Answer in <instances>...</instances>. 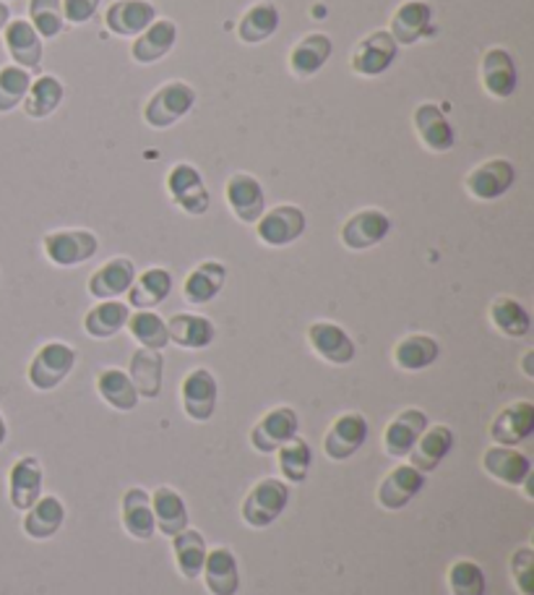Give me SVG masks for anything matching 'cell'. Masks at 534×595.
I'll return each instance as SVG.
<instances>
[{
  "mask_svg": "<svg viewBox=\"0 0 534 595\" xmlns=\"http://www.w3.org/2000/svg\"><path fill=\"white\" fill-rule=\"evenodd\" d=\"M392 227L394 222L384 210L367 206V210L350 214L348 222L342 225V231H339V241L350 251H367L378 246V243H384L388 233H392Z\"/></svg>",
  "mask_w": 534,
  "mask_h": 595,
  "instance_id": "cell-10",
  "label": "cell"
},
{
  "mask_svg": "<svg viewBox=\"0 0 534 595\" xmlns=\"http://www.w3.org/2000/svg\"><path fill=\"white\" fill-rule=\"evenodd\" d=\"M151 509H154V522L157 530H160L162 535H178L180 530L188 528V507L185 499L180 497L175 489H170V486H160L154 493H151Z\"/></svg>",
  "mask_w": 534,
  "mask_h": 595,
  "instance_id": "cell-41",
  "label": "cell"
},
{
  "mask_svg": "<svg viewBox=\"0 0 534 595\" xmlns=\"http://www.w3.org/2000/svg\"><path fill=\"white\" fill-rule=\"evenodd\" d=\"M425 489V476L413 465H396V468L388 472V476L378 484V491H375V501H378L381 509L386 512H399L409 504V501L417 499V493Z\"/></svg>",
  "mask_w": 534,
  "mask_h": 595,
  "instance_id": "cell-18",
  "label": "cell"
},
{
  "mask_svg": "<svg viewBox=\"0 0 534 595\" xmlns=\"http://www.w3.org/2000/svg\"><path fill=\"white\" fill-rule=\"evenodd\" d=\"M367 439V418L363 413H342L331 421L327 436H323V451L329 460L344 463L355 457Z\"/></svg>",
  "mask_w": 534,
  "mask_h": 595,
  "instance_id": "cell-11",
  "label": "cell"
},
{
  "mask_svg": "<svg viewBox=\"0 0 534 595\" xmlns=\"http://www.w3.org/2000/svg\"><path fill=\"white\" fill-rule=\"evenodd\" d=\"M308 227V217L300 206L295 204H279L266 210L261 217L256 220V238L269 248H285L292 246L295 241L302 238Z\"/></svg>",
  "mask_w": 534,
  "mask_h": 595,
  "instance_id": "cell-7",
  "label": "cell"
},
{
  "mask_svg": "<svg viewBox=\"0 0 534 595\" xmlns=\"http://www.w3.org/2000/svg\"><path fill=\"white\" fill-rule=\"evenodd\" d=\"M0 3H6V0H0Z\"/></svg>",
  "mask_w": 534,
  "mask_h": 595,
  "instance_id": "cell-54",
  "label": "cell"
},
{
  "mask_svg": "<svg viewBox=\"0 0 534 595\" xmlns=\"http://www.w3.org/2000/svg\"><path fill=\"white\" fill-rule=\"evenodd\" d=\"M432 24V6L425 0H404L396 6L392 21H388V34L396 45H417L423 38H428Z\"/></svg>",
  "mask_w": 534,
  "mask_h": 595,
  "instance_id": "cell-21",
  "label": "cell"
},
{
  "mask_svg": "<svg viewBox=\"0 0 534 595\" xmlns=\"http://www.w3.org/2000/svg\"><path fill=\"white\" fill-rule=\"evenodd\" d=\"M225 283H227L225 264L206 259L188 272V277L183 279V298L191 306L212 304V300L225 290Z\"/></svg>",
  "mask_w": 534,
  "mask_h": 595,
  "instance_id": "cell-28",
  "label": "cell"
},
{
  "mask_svg": "<svg viewBox=\"0 0 534 595\" xmlns=\"http://www.w3.org/2000/svg\"><path fill=\"white\" fill-rule=\"evenodd\" d=\"M134 279H136V264L128 259V256H113V259H107L103 267L89 277L86 290H89V296L97 300H115L118 296H122V293H128Z\"/></svg>",
  "mask_w": 534,
  "mask_h": 595,
  "instance_id": "cell-24",
  "label": "cell"
},
{
  "mask_svg": "<svg viewBox=\"0 0 534 595\" xmlns=\"http://www.w3.org/2000/svg\"><path fill=\"white\" fill-rule=\"evenodd\" d=\"M310 463H313V449L300 436H292L290 442L277 449V465L285 484H302L308 478Z\"/></svg>",
  "mask_w": 534,
  "mask_h": 595,
  "instance_id": "cell-44",
  "label": "cell"
},
{
  "mask_svg": "<svg viewBox=\"0 0 534 595\" xmlns=\"http://www.w3.org/2000/svg\"><path fill=\"white\" fill-rule=\"evenodd\" d=\"M209 546L206 538L201 535V530L185 528L178 535H172V556H175L178 572L185 580H199L201 570H204Z\"/></svg>",
  "mask_w": 534,
  "mask_h": 595,
  "instance_id": "cell-38",
  "label": "cell"
},
{
  "mask_svg": "<svg viewBox=\"0 0 534 595\" xmlns=\"http://www.w3.org/2000/svg\"><path fill=\"white\" fill-rule=\"evenodd\" d=\"M6 439H9V426H6V418L3 413H0V447H3Z\"/></svg>",
  "mask_w": 534,
  "mask_h": 595,
  "instance_id": "cell-53",
  "label": "cell"
},
{
  "mask_svg": "<svg viewBox=\"0 0 534 595\" xmlns=\"http://www.w3.org/2000/svg\"><path fill=\"white\" fill-rule=\"evenodd\" d=\"M128 317H131V306L128 304H120L118 298L103 300V304H97L86 311L84 329L94 340H110L120 329H126Z\"/></svg>",
  "mask_w": 534,
  "mask_h": 595,
  "instance_id": "cell-40",
  "label": "cell"
},
{
  "mask_svg": "<svg viewBox=\"0 0 534 595\" xmlns=\"http://www.w3.org/2000/svg\"><path fill=\"white\" fill-rule=\"evenodd\" d=\"M193 105H196V89L191 84L180 82V78H172V82H164L160 89L151 92L141 110L143 124L162 131V128L175 126L180 118H185L193 110Z\"/></svg>",
  "mask_w": 534,
  "mask_h": 595,
  "instance_id": "cell-1",
  "label": "cell"
},
{
  "mask_svg": "<svg viewBox=\"0 0 534 595\" xmlns=\"http://www.w3.org/2000/svg\"><path fill=\"white\" fill-rule=\"evenodd\" d=\"M331 53H334V45H331L329 34L310 32L292 45L290 55H287V68H290V74L295 78L308 82V78H313L323 66H327Z\"/></svg>",
  "mask_w": 534,
  "mask_h": 595,
  "instance_id": "cell-19",
  "label": "cell"
},
{
  "mask_svg": "<svg viewBox=\"0 0 534 595\" xmlns=\"http://www.w3.org/2000/svg\"><path fill=\"white\" fill-rule=\"evenodd\" d=\"M396 55H399V45H396L392 34L386 30H375L371 34H365V38L355 45V50H352L350 68L352 74L357 76L375 78L386 74V71L394 66Z\"/></svg>",
  "mask_w": 534,
  "mask_h": 595,
  "instance_id": "cell-8",
  "label": "cell"
},
{
  "mask_svg": "<svg viewBox=\"0 0 534 595\" xmlns=\"http://www.w3.org/2000/svg\"><path fill=\"white\" fill-rule=\"evenodd\" d=\"M308 346L313 350L316 355L321 358V361H327L331 365H348L355 361L357 348L355 340L348 334V329L339 327L337 321H313V325L308 327Z\"/></svg>",
  "mask_w": 534,
  "mask_h": 595,
  "instance_id": "cell-12",
  "label": "cell"
},
{
  "mask_svg": "<svg viewBox=\"0 0 534 595\" xmlns=\"http://www.w3.org/2000/svg\"><path fill=\"white\" fill-rule=\"evenodd\" d=\"M154 19L157 9L149 0H115L105 11V26L118 38H139Z\"/></svg>",
  "mask_w": 534,
  "mask_h": 595,
  "instance_id": "cell-27",
  "label": "cell"
},
{
  "mask_svg": "<svg viewBox=\"0 0 534 595\" xmlns=\"http://www.w3.org/2000/svg\"><path fill=\"white\" fill-rule=\"evenodd\" d=\"M451 449H453V432L449 426H444V423H436V426L425 428L407 457L413 468L420 470L423 476H428V472L438 470V465L451 455Z\"/></svg>",
  "mask_w": 534,
  "mask_h": 595,
  "instance_id": "cell-29",
  "label": "cell"
},
{
  "mask_svg": "<svg viewBox=\"0 0 534 595\" xmlns=\"http://www.w3.org/2000/svg\"><path fill=\"white\" fill-rule=\"evenodd\" d=\"M488 319L498 334L509 337V340H522L532 332V317L526 311L522 300L511 296H498L488 308Z\"/></svg>",
  "mask_w": 534,
  "mask_h": 595,
  "instance_id": "cell-37",
  "label": "cell"
},
{
  "mask_svg": "<svg viewBox=\"0 0 534 595\" xmlns=\"http://www.w3.org/2000/svg\"><path fill=\"white\" fill-rule=\"evenodd\" d=\"M532 361H534V350H526L524 358H522V371H524V376H526V379H534Z\"/></svg>",
  "mask_w": 534,
  "mask_h": 595,
  "instance_id": "cell-51",
  "label": "cell"
},
{
  "mask_svg": "<svg viewBox=\"0 0 534 595\" xmlns=\"http://www.w3.org/2000/svg\"><path fill=\"white\" fill-rule=\"evenodd\" d=\"M438 355H441V346H438L436 337L420 332L402 337L392 350V361L396 369L409 371V374L430 369L438 361Z\"/></svg>",
  "mask_w": 534,
  "mask_h": 595,
  "instance_id": "cell-33",
  "label": "cell"
},
{
  "mask_svg": "<svg viewBox=\"0 0 534 595\" xmlns=\"http://www.w3.org/2000/svg\"><path fill=\"white\" fill-rule=\"evenodd\" d=\"M428 415H425L420 407H404L388 421L386 432H384V451L388 457H407L413 447L420 439V434L428 428Z\"/></svg>",
  "mask_w": 534,
  "mask_h": 595,
  "instance_id": "cell-20",
  "label": "cell"
},
{
  "mask_svg": "<svg viewBox=\"0 0 534 595\" xmlns=\"http://www.w3.org/2000/svg\"><path fill=\"white\" fill-rule=\"evenodd\" d=\"M168 193L172 204L180 212L191 214V217H201L212 206V193H209L204 176L199 173V168H193L191 162H175L168 173Z\"/></svg>",
  "mask_w": 534,
  "mask_h": 595,
  "instance_id": "cell-5",
  "label": "cell"
},
{
  "mask_svg": "<svg viewBox=\"0 0 534 595\" xmlns=\"http://www.w3.org/2000/svg\"><path fill=\"white\" fill-rule=\"evenodd\" d=\"M97 392L113 411L131 413L139 405V392L128 376V371L120 369H103L97 374Z\"/></svg>",
  "mask_w": 534,
  "mask_h": 595,
  "instance_id": "cell-42",
  "label": "cell"
},
{
  "mask_svg": "<svg viewBox=\"0 0 534 595\" xmlns=\"http://www.w3.org/2000/svg\"><path fill=\"white\" fill-rule=\"evenodd\" d=\"M9 21H11V11H9V6H6V3H0V34H3L6 24H9Z\"/></svg>",
  "mask_w": 534,
  "mask_h": 595,
  "instance_id": "cell-52",
  "label": "cell"
},
{
  "mask_svg": "<svg viewBox=\"0 0 534 595\" xmlns=\"http://www.w3.org/2000/svg\"><path fill=\"white\" fill-rule=\"evenodd\" d=\"M63 6V19L71 24L82 26L86 21L94 19V13L99 9V0H61Z\"/></svg>",
  "mask_w": 534,
  "mask_h": 595,
  "instance_id": "cell-50",
  "label": "cell"
},
{
  "mask_svg": "<svg viewBox=\"0 0 534 595\" xmlns=\"http://www.w3.org/2000/svg\"><path fill=\"white\" fill-rule=\"evenodd\" d=\"M449 591L451 595H485V572L472 559H459L449 566Z\"/></svg>",
  "mask_w": 534,
  "mask_h": 595,
  "instance_id": "cell-47",
  "label": "cell"
},
{
  "mask_svg": "<svg viewBox=\"0 0 534 595\" xmlns=\"http://www.w3.org/2000/svg\"><path fill=\"white\" fill-rule=\"evenodd\" d=\"M534 434V403L530 400H516L501 407L490 423V439L498 447H519Z\"/></svg>",
  "mask_w": 534,
  "mask_h": 595,
  "instance_id": "cell-14",
  "label": "cell"
},
{
  "mask_svg": "<svg viewBox=\"0 0 534 595\" xmlns=\"http://www.w3.org/2000/svg\"><path fill=\"white\" fill-rule=\"evenodd\" d=\"M42 484H45V470L38 457H19L9 470V499L13 509L26 512L42 497Z\"/></svg>",
  "mask_w": 534,
  "mask_h": 595,
  "instance_id": "cell-22",
  "label": "cell"
},
{
  "mask_svg": "<svg viewBox=\"0 0 534 595\" xmlns=\"http://www.w3.org/2000/svg\"><path fill=\"white\" fill-rule=\"evenodd\" d=\"M66 522V507L57 497H40L24 512V533L32 541H50Z\"/></svg>",
  "mask_w": 534,
  "mask_h": 595,
  "instance_id": "cell-34",
  "label": "cell"
},
{
  "mask_svg": "<svg viewBox=\"0 0 534 595\" xmlns=\"http://www.w3.org/2000/svg\"><path fill=\"white\" fill-rule=\"evenodd\" d=\"M516 183V168L506 157H490V160L474 164L464 176V191L474 202H495L506 196Z\"/></svg>",
  "mask_w": 534,
  "mask_h": 595,
  "instance_id": "cell-4",
  "label": "cell"
},
{
  "mask_svg": "<svg viewBox=\"0 0 534 595\" xmlns=\"http://www.w3.org/2000/svg\"><path fill=\"white\" fill-rule=\"evenodd\" d=\"M287 504H290V489H287L285 480L264 478L243 501V522L254 530H264L281 518Z\"/></svg>",
  "mask_w": 534,
  "mask_h": 595,
  "instance_id": "cell-3",
  "label": "cell"
},
{
  "mask_svg": "<svg viewBox=\"0 0 534 595\" xmlns=\"http://www.w3.org/2000/svg\"><path fill=\"white\" fill-rule=\"evenodd\" d=\"M279 30V9L269 0L254 3L237 21V38L243 45H261V42L271 40L274 32Z\"/></svg>",
  "mask_w": 534,
  "mask_h": 595,
  "instance_id": "cell-39",
  "label": "cell"
},
{
  "mask_svg": "<svg viewBox=\"0 0 534 595\" xmlns=\"http://www.w3.org/2000/svg\"><path fill=\"white\" fill-rule=\"evenodd\" d=\"M29 24L42 40H53L63 32L66 19H63L61 0H29Z\"/></svg>",
  "mask_w": 534,
  "mask_h": 595,
  "instance_id": "cell-46",
  "label": "cell"
},
{
  "mask_svg": "<svg viewBox=\"0 0 534 595\" xmlns=\"http://www.w3.org/2000/svg\"><path fill=\"white\" fill-rule=\"evenodd\" d=\"M170 342L185 350H204L214 342L216 327L209 317L201 314H175L168 319Z\"/></svg>",
  "mask_w": 534,
  "mask_h": 595,
  "instance_id": "cell-36",
  "label": "cell"
},
{
  "mask_svg": "<svg viewBox=\"0 0 534 595\" xmlns=\"http://www.w3.org/2000/svg\"><path fill=\"white\" fill-rule=\"evenodd\" d=\"M480 82L493 99H509L519 87L514 55L506 47H488L480 61Z\"/></svg>",
  "mask_w": 534,
  "mask_h": 595,
  "instance_id": "cell-15",
  "label": "cell"
},
{
  "mask_svg": "<svg viewBox=\"0 0 534 595\" xmlns=\"http://www.w3.org/2000/svg\"><path fill=\"white\" fill-rule=\"evenodd\" d=\"M511 580H514L516 591L522 595H534L532 591V580H534V551L530 546L516 549L511 554Z\"/></svg>",
  "mask_w": 534,
  "mask_h": 595,
  "instance_id": "cell-49",
  "label": "cell"
},
{
  "mask_svg": "<svg viewBox=\"0 0 534 595\" xmlns=\"http://www.w3.org/2000/svg\"><path fill=\"white\" fill-rule=\"evenodd\" d=\"M120 522L122 530L134 538V541H151L157 535L154 509H151V497L147 489L134 486L122 493L120 499Z\"/></svg>",
  "mask_w": 534,
  "mask_h": 595,
  "instance_id": "cell-23",
  "label": "cell"
},
{
  "mask_svg": "<svg viewBox=\"0 0 534 595\" xmlns=\"http://www.w3.org/2000/svg\"><path fill=\"white\" fill-rule=\"evenodd\" d=\"M42 251H45L50 264L68 269L97 256L99 238L92 231H84V227H68V231L47 233L42 238Z\"/></svg>",
  "mask_w": 534,
  "mask_h": 595,
  "instance_id": "cell-6",
  "label": "cell"
},
{
  "mask_svg": "<svg viewBox=\"0 0 534 595\" xmlns=\"http://www.w3.org/2000/svg\"><path fill=\"white\" fill-rule=\"evenodd\" d=\"M128 376L143 400H157L162 392V376H164V358L160 350L139 348L131 355V365H128Z\"/></svg>",
  "mask_w": 534,
  "mask_h": 595,
  "instance_id": "cell-35",
  "label": "cell"
},
{
  "mask_svg": "<svg viewBox=\"0 0 534 595\" xmlns=\"http://www.w3.org/2000/svg\"><path fill=\"white\" fill-rule=\"evenodd\" d=\"M216 403H220V384L209 369L188 371L180 382V405L191 421L206 423L214 418Z\"/></svg>",
  "mask_w": 534,
  "mask_h": 595,
  "instance_id": "cell-9",
  "label": "cell"
},
{
  "mask_svg": "<svg viewBox=\"0 0 534 595\" xmlns=\"http://www.w3.org/2000/svg\"><path fill=\"white\" fill-rule=\"evenodd\" d=\"M225 202L237 220L256 225V220L266 212V191L256 176L233 173L225 183Z\"/></svg>",
  "mask_w": 534,
  "mask_h": 595,
  "instance_id": "cell-13",
  "label": "cell"
},
{
  "mask_svg": "<svg viewBox=\"0 0 534 595\" xmlns=\"http://www.w3.org/2000/svg\"><path fill=\"white\" fill-rule=\"evenodd\" d=\"M126 327L141 348L160 350V353L168 348V342H170L168 321H164L157 311H136L128 317Z\"/></svg>",
  "mask_w": 534,
  "mask_h": 595,
  "instance_id": "cell-45",
  "label": "cell"
},
{
  "mask_svg": "<svg viewBox=\"0 0 534 595\" xmlns=\"http://www.w3.org/2000/svg\"><path fill=\"white\" fill-rule=\"evenodd\" d=\"M201 577H204L206 591L212 595H237V591H241V566H237L233 549H209Z\"/></svg>",
  "mask_w": 534,
  "mask_h": 595,
  "instance_id": "cell-25",
  "label": "cell"
},
{
  "mask_svg": "<svg viewBox=\"0 0 534 595\" xmlns=\"http://www.w3.org/2000/svg\"><path fill=\"white\" fill-rule=\"evenodd\" d=\"M298 413H295L290 405H279L250 428V444H254V449L261 451V455H269V451H277L281 444L290 442L292 436H298Z\"/></svg>",
  "mask_w": 534,
  "mask_h": 595,
  "instance_id": "cell-16",
  "label": "cell"
},
{
  "mask_svg": "<svg viewBox=\"0 0 534 595\" xmlns=\"http://www.w3.org/2000/svg\"><path fill=\"white\" fill-rule=\"evenodd\" d=\"M413 128L420 145L432 155H446L453 149V126L436 103H420L413 113Z\"/></svg>",
  "mask_w": 534,
  "mask_h": 595,
  "instance_id": "cell-17",
  "label": "cell"
},
{
  "mask_svg": "<svg viewBox=\"0 0 534 595\" xmlns=\"http://www.w3.org/2000/svg\"><path fill=\"white\" fill-rule=\"evenodd\" d=\"M63 97H66V89H63V82L57 76H40L34 78L32 84H29V92L24 97V107L26 118L42 120L47 116H53V113L61 107Z\"/></svg>",
  "mask_w": 534,
  "mask_h": 595,
  "instance_id": "cell-43",
  "label": "cell"
},
{
  "mask_svg": "<svg viewBox=\"0 0 534 595\" xmlns=\"http://www.w3.org/2000/svg\"><path fill=\"white\" fill-rule=\"evenodd\" d=\"M482 470L503 486H524L532 476V460L516 447H490L482 455Z\"/></svg>",
  "mask_w": 534,
  "mask_h": 595,
  "instance_id": "cell-26",
  "label": "cell"
},
{
  "mask_svg": "<svg viewBox=\"0 0 534 595\" xmlns=\"http://www.w3.org/2000/svg\"><path fill=\"white\" fill-rule=\"evenodd\" d=\"M172 293V275L164 267H149L136 275L128 288V306L136 311H154Z\"/></svg>",
  "mask_w": 534,
  "mask_h": 595,
  "instance_id": "cell-32",
  "label": "cell"
},
{
  "mask_svg": "<svg viewBox=\"0 0 534 595\" xmlns=\"http://www.w3.org/2000/svg\"><path fill=\"white\" fill-rule=\"evenodd\" d=\"M3 42L6 50H9L13 66L21 68H38L42 63V55H45V47H42V38L34 32V26L29 24L26 19H11L3 30Z\"/></svg>",
  "mask_w": 534,
  "mask_h": 595,
  "instance_id": "cell-30",
  "label": "cell"
},
{
  "mask_svg": "<svg viewBox=\"0 0 534 595\" xmlns=\"http://www.w3.org/2000/svg\"><path fill=\"white\" fill-rule=\"evenodd\" d=\"M178 42V24L172 19H154L151 24L143 30L139 38L134 40L131 55L136 63L141 66H151V63L162 61L164 55L175 47Z\"/></svg>",
  "mask_w": 534,
  "mask_h": 595,
  "instance_id": "cell-31",
  "label": "cell"
},
{
  "mask_svg": "<svg viewBox=\"0 0 534 595\" xmlns=\"http://www.w3.org/2000/svg\"><path fill=\"white\" fill-rule=\"evenodd\" d=\"M76 350L63 340H53L45 342L38 353H34L32 361H29L26 369V379L29 384L34 386L38 392H50L55 386H61L66 382L71 371L76 365Z\"/></svg>",
  "mask_w": 534,
  "mask_h": 595,
  "instance_id": "cell-2",
  "label": "cell"
},
{
  "mask_svg": "<svg viewBox=\"0 0 534 595\" xmlns=\"http://www.w3.org/2000/svg\"><path fill=\"white\" fill-rule=\"evenodd\" d=\"M29 84H32V76L26 68L13 66V63L0 68V113L17 110L24 103Z\"/></svg>",
  "mask_w": 534,
  "mask_h": 595,
  "instance_id": "cell-48",
  "label": "cell"
}]
</instances>
